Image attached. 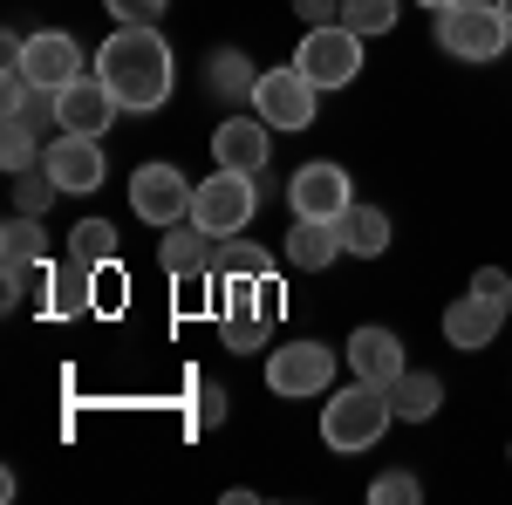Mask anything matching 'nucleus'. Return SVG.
I'll return each instance as SVG.
<instances>
[{
    "instance_id": "nucleus-25",
    "label": "nucleus",
    "mask_w": 512,
    "mask_h": 505,
    "mask_svg": "<svg viewBox=\"0 0 512 505\" xmlns=\"http://www.w3.org/2000/svg\"><path fill=\"white\" fill-rule=\"evenodd\" d=\"M396 14H403V0H342V28H355V35H390Z\"/></svg>"
},
{
    "instance_id": "nucleus-12",
    "label": "nucleus",
    "mask_w": 512,
    "mask_h": 505,
    "mask_svg": "<svg viewBox=\"0 0 512 505\" xmlns=\"http://www.w3.org/2000/svg\"><path fill=\"white\" fill-rule=\"evenodd\" d=\"M7 69H21V76L41 82V89H62V82L82 76V41L62 35V28H41V35L21 41V62H7Z\"/></svg>"
},
{
    "instance_id": "nucleus-32",
    "label": "nucleus",
    "mask_w": 512,
    "mask_h": 505,
    "mask_svg": "<svg viewBox=\"0 0 512 505\" xmlns=\"http://www.w3.org/2000/svg\"><path fill=\"white\" fill-rule=\"evenodd\" d=\"M41 267H48V260H41ZM41 267H21V260H7V280H0L7 294H0V301H7V308H21V301H28V287L41 280Z\"/></svg>"
},
{
    "instance_id": "nucleus-21",
    "label": "nucleus",
    "mask_w": 512,
    "mask_h": 505,
    "mask_svg": "<svg viewBox=\"0 0 512 505\" xmlns=\"http://www.w3.org/2000/svg\"><path fill=\"white\" fill-rule=\"evenodd\" d=\"M390 410H396V424H431L437 410H444V383H437L431 369H403L390 383Z\"/></svg>"
},
{
    "instance_id": "nucleus-19",
    "label": "nucleus",
    "mask_w": 512,
    "mask_h": 505,
    "mask_svg": "<svg viewBox=\"0 0 512 505\" xmlns=\"http://www.w3.org/2000/svg\"><path fill=\"white\" fill-rule=\"evenodd\" d=\"M335 233H342V253H355V260H383V253H390V212L355 198L349 212L335 219Z\"/></svg>"
},
{
    "instance_id": "nucleus-6",
    "label": "nucleus",
    "mask_w": 512,
    "mask_h": 505,
    "mask_svg": "<svg viewBox=\"0 0 512 505\" xmlns=\"http://www.w3.org/2000/svg\"><path fill=\"white\" fill-rule=\"evenodd\" d=\"M335 362L342 355L328 349V342H287V349H274L267 355V389L274 396H287V403H308V396H321V389L335 383Z\"/></svg>"
},
{
    "instance_id": "nucleus-11",
    "label": "nucleus",
    "mask_w": 512,
    "mask_h": 505,
    "mask_svg": "<svg viewBox=\"0 0 512 505\" xmlns=\"http://www.w3.org/2000/svg\"><path fill=\"white\" fill-rule=\"evenodd\" d=\"M117 96H110V82L103 76H89V69H82L76 82H62V89H55V130H82V137H103V130H110V123H117Z\"/></svg>"
},
{
    "instance_id": "nucleus-15",
    "label": "nucleus",
    "mask_w": 512,
    "mask_h": 505,
    "mask_svg": "<svg viewBox=\"0 0 512 505\" xmlns=\"http://www.w3.org/2000/svg\"><path fill=\"white\" fill-rule=\"evenodd\" d=\"M342 355H349V369L362 376V383H383V389L410 369V362H403V342H396V328H376V321H362Z\"/></svg>"
},
{
    "instance_id": "nucleus-34",
    "label": "nucleus",
    "mask_w": 512,
    "mask_h": 505,
    "mask_svg": "<svg viewBox=\"0 0 512 505\" xmlns=\"http://www.w3.org/2000/svg\"><path fill=\"white\" fill-rule=\"evenodd\" d=\"M294 14L308 28H328V21H342V0H294Z\"/></svg>"
},
{
    "instance_id": "nucleus-1",
    "label": "nucleus",
    "mask_w": 512,
    "mask_h": 505,
    "mask_svg": "<svg viewBox=\"0 0 512 505\" xmlns=\"http://www.w3.org/2000/svg\"><path fill=\"white\" fill-rule=\"evenodd\" d=\"M96 76L110 82V96H117L123 110L151 117V110L171 103L178 62H171V41H164L151 21H137V28H117V35L96 48Z\"/></svg>"
},
{
    "instance_id": "nucleus-2",
    "label": "nucleus",
    "mask_w": 512,
    "mask_h": 505,
    "mask_svg": "<svg viewBox=\"0 0 512 505\" xmlns=\"http://www.w3.org/2000/svg\"><path fill=\"white\" fill-rule=\"evenodd\" d=\"M390 424H396L390 389L362 383V376L321 403V444H328V451H369V444H383V430H390Z\"/></svg>"
},
{
    "instance_id": "nucleus-22",
    "label": "nucleus",
    "mask_w": 512,
    "mask_h": 505,
    "mask_svg": "<svg viewBox=\"0 0 512 505\" xmlns=\"http://www.w3.org/2000/svg\"><path fill=\"white\" fill-rule=\"evenodd\" d=\"M212 273H219V280H267V273H274V253L233 233V239H219V253H212Z\"/></svg>"
},
{
    "instance_id": "nucleus-5",
    "label": "nucleus",
    "mask_w": 512,
    "mask_h": 505,
    "mask_svg": "<svg viewBox=\"0 0 512 505\" xmlns=\"http://www.w3.org/2000/svg\"><path fill=\"white\" fill-rule=\"evenodd\" d=\"M294 69H301V76L328 96V89H342V82L362 76V35H355V28H342V21L308 28V35H301V48H294Z\"/></svg>"
},
{
    "instance_id": "nucleus-14",
    "label": "nucleus",
    "mask_w": 512,
    "mask_h": 505,
    "mask_svg": "<svg viewBox=\"0 0 512 505\" xmlns=\"http://www.w3.org/2000/svg\"><path fill=\"white\" fill-rule=\"evenodd\" d=\"M499 328H506V301H485V294H458V301L444 308V342H451V349H465V355L492 349V342H499Z\"/></svg>"
},
{
    "instance_id": "nucleus-26",
    "label": "nucleus",
    "mask_w": 512,
    "mask_h": 505,
    "mask_svg": "<svg viewBox=\"0 0 512 505\" xmlns=\"http://www.w3.org/2000/svg\"><path fill=\"white\" fill-rule=\"evenodd\" d=\"M62 198V185L48 178V164L41 171H14V212H28V219H48V205Z\"/></svg>"
},
{
    "instance_id": "nucleus-3",
    "label": "nucleus",
    "mask_w": 512,
    "mask_h": 505,
    "mask_svg": "<svg viewBox=\"0 0 512 505\" xmlns=\"http://www.w3.org/2000/svg\"><path fill=\"white\" fill-rule=\"evenodd\" d=\"M437 48L458 55V62L512 55V14L499 7V0H458V7H437Z\"/></svg>"
},
{
    "instance_id": "nucleus-4",
    "label": "nucleus",
    "mask_w": 512,
    "mask_h": 505,
    "mask_svg": "<svg viewBox=\"0 0 512 505\" xmlns=\"http://www.w3.org/2000/svg\"><path fill=\"white\" fill-rule=\"evenodd\" d=\"M260 178H246V171H212L205 185H198V198H192V219L205 226L212 239H233V233H246L253 226V212H260Z\"/></svg>"
},
{
    "instance_id": "nucleus-20",
    "label": "nucleus",
    "mask_w": 512,
    "mask_h": 505,
    "mask_svg": "<svg viewBox=\"0 0 512 505\" xmlns=\"http://www.w3.org/2000/svg\"><path fill=\"white\" fill-rule=\"evenodd\" d=\"M205 89H212L219 103H253L260 69L246 62V48H212V55H205Z\"/></svg>"
},
{
    "instance_id": "nucleus-36",
    "label": "nucleus",
    "mask_w": 512,
    "mask_h": 505,
    "mask_svg": "<svg viewBox=\"0 0 512 505\" xmlns=\"http://www.w3.org/2000/svg\"><path fill=\"white\" fill-rule=\"evenodd\" d=\"M499 7H506V14H512V0H499Z\"/></svg>"
},
{
    "instance_id": "nucleus-10",
    "label": "nucleus",
    "mask_w": 512,
    "mask_h": 505,
    "mask_svg": "<svg viewBox=\"0 0 512 505\" xmlns=\"http://www.w3.org/2000/svg\"><path fill=\"white\" fill-rule=\"evenodd\" d=\"M41 164H48V178H55L62 192H96V185L110 178L103 137H82V130H62V137L41 151Z\"/></svg>"
},
{
    "instance_id": "nucleus-9",
    "label": "nucleus",
    "mask_w": 512,
    "mask_h": 505,
    "mask_svg": "<svg viewBox=\"0 0 512 505\" xmlns=\"http://www.w3.org/2000/svg\"><path fill=\"white\" fill-rule=\"evenodd\" d=\"M287 205H294V219H342L355 205V185L342 164H301L287 178Z\"/></svg>"
},
{
    "instance_id": "nucleus-8",
    "label": "nucleus",
    "mask_w": 512,
    "mask_h": 505,
    "mask_svg": "<svg viewBox=\"0 0 512 505\" xmlns=\"http://www.w3.org/2000/svg\"><path fill=\"white\" fill-rule=\"evenodd\" d=\"M253 110L267 117V130H315L321 110V89L294 62L287 69H260V89H253Z\"/></svg>"
},
{
    "instance_id": "nucleus-27",
    "label": "nucleus",
    "mask_w": 512,
    "mask_h": 505,
    "mask_svg": "<svg viewBox=\"0 0 512 505\" xmlns=\"http://www.w3.org/2000/svg\"><path fill=\"white\" fill-rule=\"evenodd\" d=\"M0 164H7V178H14V171H35L41 164V130L0 123Z\"/></svg>"
},
{
    "instance_id": "nucleus-23",
    "label": "nucleus",
    "mask_w": 512,
    "mask_h": 505,
    "mask_svg": "<svg viewBox=\"0 0 512 505\" xmlns=\"http://www.w3.org/2000/svg\"><path fill=\"white\" fill-rule=\"evenodd\" d=\"M69 260H82V267H110V260H117V226L82 219L76 233H69Z\"/></svg>"
},
{
    "instance_id": "nucleus-13",
    "label": "nucleus",
    "mask_w": 512,
    "mask_h": 505,
    "mask_svg": "<svg viewBox=\"0 0 512 505\" xmlns=\"http://www.w3.org/2000/svg\"><path fill=\"white\" fill-rule=\"evenodd\" d=\"M212 157L226 164V171H246V178H267V157H274V130L267 117L253 110V117H226L212 130Z\"/></svg>"
},
{
    "instance_id": "nucleus-16",
    "label": "nucleus",
    "mask_w": 512,
    "mask_h": 505,
    "mask_svg": "<svg viewBox=\"0 0 512 505\" xmlns=\"http://www.w3.org/2000/svg\"><path fill=\"white\" fill-rule=\"evenodd\" d=\"M212 253H219V239L205 233L198 219H178V226H164L158 239V260L171 280H192V273H212Z\"/></svg>"
},
{
    "instance_id": "nucleus-33",
    "label": "nucleus",
    "mask_w": 512,
    "mask_h": 505,
    "mask_svg": "<svg viewBox=\"0 0 512 505\" xmlns=\"http://www.w3.org/2000/svg\"><path fill=\"white\" fill-rule=\"evenodd\" d=\"M506 287H512L506 267H478V273H472V294H485V301H506ZM506 314H512V308H506Z\"/></svg>"
},
{
    "instance_id": "nucleus-17",
    "label": "nucleus",
    "mask_w": 512,
    "mask_h": 505,
    "mask_svg": "<svg viewBox=\"0 0 512 505\" xmlns=\"http://www.w3.org/2000/svg\"><path fill=\"white\" fill-rule=\"evenodd\" d=\"M96 287V267H82V260H55V267H41V294H48V314L55 321H76V314H89V294Z\"/></svg>"
},
{
    "instance_id": "nucleus-18",
    "label": "nucleus",
    "mask_w": 512,
    "mask_h": 505,
    "mask_svg": "<svg viewBox=\"0 0 512 505\" xmlns=\"http://www.w3.org/2000/svg\"><path fill=\"white\" fill-rule=\"evenodd\" d=\"M280 260L301 273H321L342 260V233H335V219H294V233H287V246H280Z\"/></svg>"
},
{
    "instance_id": "nucleus-29",
    "label": "nucleus",
    "mask_w": 512,
    "mask_h": 505,
    "mask_svg": "<svg viewBox=\"0 0 512 505\" xmlns=\"http://www.w3.org/2000/svg\"><path fill=\"white\" fill-rule=\"evenodd\" d=\"M424 499V478L417 471H383V478H369V505H417Z\"/></svg>"
},
{
    "instance_id": "nucleus-24",
    "label": "nucleus",
    "mask_w": 512,
    "mask_h": 505,
    "mask_svg": "<svg viewBox=\"0 0 512 505\" xmlns=\"http://www.w3.org/2000/svg\"><path fill=\"white\" fill-rule=\"evenodd\" d=\"M41 219H28V212H14L7 226H0V260H21V267H41Z\"/></svg>"
},
{
    "instance_id": "nucleus-7",
    "label": "nucleus",
    "mask_w": 512,
    "mask_h": 505,
    "mask_svg": "<svg viewBox=\"0 0 512 505\" xmlns=\"http://www.w3.org/2000/svg\"><path fill=\"white\" fill-rule=\"evenodd\" d=\"M192 198L198 185L178 171V164H137V178H130V212L144 219V226H178V219H192Z\"/></svg>"
},
{
    "instance_id": "nucleus-30",
    "label": "nucleus",
    "mask_w": 512,
    "mask_h": 505,
    "mask_svg": "<svg viewBox=\"0 0 512 505\" xmlns=\"http://www.w3.org/2000/svg\"><path fill=\"white\" fill-rule=\"evenodd\" d=\"M192 417H198V430H219V424H226V389H219V383H198Z\"/></svg>"
},
{
    "instance_id": "nucleus-35",
    "label": "nucleus",
    "mask_w": 512,
    "mask_h": 505,
    "mask_svg": "<svg viewBox=\"0 0 512 505\" xmlns=\"http://www.w3.org/2000/svg\"><path fill=\"white\" fill-rule=\"evenodd\" d=\"M417 7H431V14H437V7H458V0H417Z\"/></svg>"
},
{
    "instance_id": "nucleus-31",
    "label": "nucleus",
    "mask_w": 512,
    "mask_h": 505,
    "mask_svg": "<svg viewBox=\"0 0 512 505\" xmlns=\"http://www.w3.org/2000/svg\"><path fill=\"white\" fill-rule=\"evenodd\" d=\"M103 7H110V21H117V28H137V21H158L171 0H103Z\"/></svg>"
},
{
    "instance_id": "nucleus-28",
    "label": "nucleus",
    "mask_w": 512,
    "mask_h": 505,
    "mask_svg": "<svg viewBox=\"0 0 512 505\" xmlns=\"http://www.w3.org/2000/svg\"><path fill=\"white\" fill-rule=\"evenodd\" d=\"M267 328H274L267 314H226V328H219V342H226L233 355H260V349H267Z\"/></svg>"
},
{
    "instance_id": "nucleus-37",
    "label": "nucleus",
    "mask_w": 512,
    "mask_h": 505,
    "mask_svg": "<svg viewBox=\"0 0 512 505\" xmlns=\"http://www.w3.org/2000/svg\"><path fill=\"white\" fill-rule=\"evenodd\" d=\"M506 308H512V287H506Z\"/></svg>"
}]
</instances>
